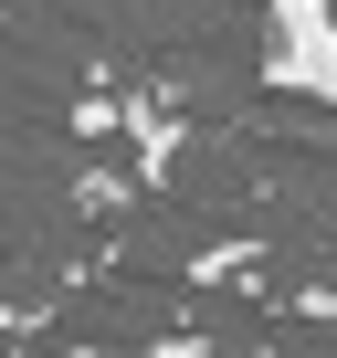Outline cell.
<instances>
[{
	"mask_svg": "<svg viewBox=\"0 0 337 358\" xmlns=\"http://www.w3.org/2000/svg\"><path fill=\"white\" fill-rule=\"evenodd\" d=\"M264 85L337 106V0H264Z\"/></svg>",
	"mask_w": 337,
	"mask_h": 358,
	"instance_id": "6da1fadb",
	"label": "cell"
},
{
	"mask_svg": "<svg viewBox=\"0 0 337 358\" xmlns=\"http://www.w3.org/2000/svg\"><path fill=\"white\" fill-rule=\"evenodd\" d=\"M295 316H316V327H337V285H295Z\"/></svg>",
	"mask_w": 337,
	"mask_h": 358,
	"instance_id": "277c9868",
	"label": "cell"
},
{
	"mask_svg": "<svg viewBox=\"0 0 337 358\" xmlns=\"http://www.w3.org/2000/svg\"><path fill=\"white\" fill-rule=\"evenodd\" d=\"M127 358H201L190 337H158V348H127Z\"/></svg>",
	"mask_w": 337,
	"mask_h": 358,
	"instance_id": "5b68a950",
	"label": "cell"
},
{
	"mask_svg": "<svg viewBox=\"0 0 337 358\" xmlns=\"http://www.w3.org/2000/svg\"><path fill=\"white\" fill-rule=\"evenodd\" d=\"M264 264V243H211L201 264H190V285H232V274H253Z\"/></svg>",
	"mask_w": 337,
	"mask_h": 358,
	"instance_id": "7a4b0ae2",
	"label": "cell"
},
{
	"mask_svg": "<svg viewBox=\"0 0 337 358\" xmlns=\"http://www.w3.org/2000/svg\"><path fill=\"white\" fill-rule=\"evenodd\" d=\"M116 127H127V116H116L106 95H85V106H74V137H116Z\"/></svg>",
	"mask_w": 337,
	"mask_h": 358,
	"instance_id": "3957f363",
	"label": "cell"
}]
</instances>
